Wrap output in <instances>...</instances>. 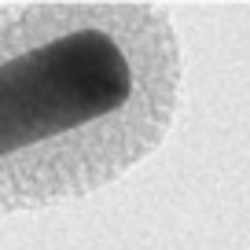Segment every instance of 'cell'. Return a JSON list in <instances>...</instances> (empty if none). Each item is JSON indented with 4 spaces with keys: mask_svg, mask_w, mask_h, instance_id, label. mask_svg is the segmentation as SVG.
Returning <instances> with one entry per match:
<instances>
[{
    "mask_svg": "<svg viewBox=\"0 0 250 250\" xmlns=\"http://www.w3.org/2000/svg\"><path fill=\"white\" fill-rule=\"evenodd\" d=\"M184 107V44L162 4L0 8V221L88 199L144 166Z\"/></svg>",
    "mask_w": 250,
    "mask_h": 250,
    "instance_id": "cell-1",
    "label": "cell"
}]
</instances>
